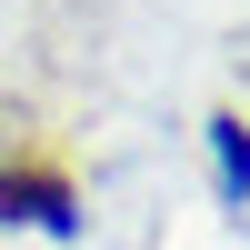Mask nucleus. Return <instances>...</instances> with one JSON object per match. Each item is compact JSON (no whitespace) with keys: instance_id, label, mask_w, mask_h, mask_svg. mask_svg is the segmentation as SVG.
<instances>
[{"instance_id":"1","label":"nucleus","mask_w":250,"mask_h":250,"mask_svg":"<svg viewBox=\"0 0 250 250\" xmlns=\"http://www.w3.org/2000/svg\"><path fill=\"white\" fill-rule=\"evenodd\" d=\"M0 210L40 220V230H70V180L60 170H0Z\"/></svg>"},{"instance_id":"2","label":"nucleus","mask_w":250,"mask_h":250,"mask_svg":"<svg viewBox=\"0 0 250 250\" xmlns=\"http://www.w3.org/2000/svg\"><path fill=\"white\" fill-rule=\"evenodd\" d=\"M220 180H230V190H250V140L230 130V120H220Z\"/></svg>"}]
</instances>
